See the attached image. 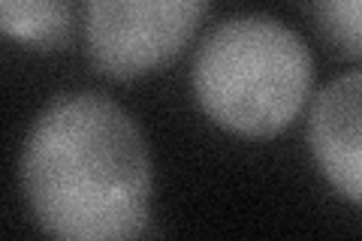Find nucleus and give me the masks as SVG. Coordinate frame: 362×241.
Instances as JSON below:
<instances>
[{
  "mask_svg": "<svg viewBox=\"0 0 362 241\" xmlns=\"http://www.w3.org/2000/svg\"><path fill=\"white\" fill-rule=\"evenodd\" d=\"M21 184L54 238H136L151 217L148 145L130 114L94 90L42 109L21 154Z\"/></svg>",
  "mask_w": 362,
  "mask_h": 241,
  "instance_id": "obj_1",
  "label": "nucleus"
},
{
  "mask_svg": "<svg viewBox=\"0 0 362 241\" xmlns=\"http://www.w3.org/2000/svg\"><path fill=\"white\" fill-rule=\"evenodd\" d=\"M314 61L296 30L266 16L226 18L202 40L194 90L202 112L235 136L266 139L308 100Z\"/></svg>",
  "mask_w": 362,
  "mask_h": 241,
  "instance_id": "obj_2",
  "label": "nucleus"
},
{
  "mask_svg": "<svg viewBox=\"0 0 362 241\" xmlns=\"http://www.w3.org/2000/svg\"><path fill=\"white\" fill-rule=\"evenodd\" d=\"M209 0H85L88 54L112 78L163 66L194 37Z\"/></svg>",
  "mask_w": 362,
  "mask_h": 241,
  "instance_id": "obj_3",
  "label": "nucleus"
},
{
  "mask_svg": "<svg viewBox=\"0 0 362 241\" xmlns=\"http://www.w3.org/2000/svg\"><path fill=\"white\" fill-rule=\"evenodd\" d=\"M308 142L326 181L362 205V70L332 78L317 94Z\"/></svg>",
  "mask_w": 362,
  "mask_h": 241,
  "instance_id": "obj_4",
  "label": "nucleus"
},
{
  "mask_svg": "<svg viewBox=\"0 0 362 241\" xmlns=\"http://www.w3.org/2000/svg\"><path fill=\"white\" fill-rule=\"evenodd\" d=\"M0 28L33 49H61L70 37V0H0Z\"/></svg>",
  "mask_w": 362,
  "mask_h": 241,
  "instance_id": "obj_5",
  "label": "nucleus"
},
{
  "mask_svg": "<svg viewBox=\"0 0 362 241\" xmlns=\"http://www.w3.org/2000/svg\"><path fill=\"white\" fill-rule=\"evenodd\" d=\"M323 37L347 57H362V0H311Z\"/></svg>",
  "mask_w": 362,
  "mask_h": 241,
  "instance_id": "obj_6",
  "label": "nucleus"
}]
</instances>
